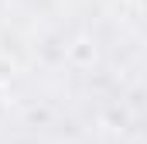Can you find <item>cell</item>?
I'll use <instances>...</instances> for the list:
<instances>
[{
  "mask_svg": "<svg viewBox=\"0 0 147 144\" xmlns=\"http://www.w3.org/2000/svg\"><path fill=\"white\" fill-rule=\"evenodd\" d=\"M7 113V89H3V82H0V117Z\"/></svg>",
  "mask_w": 147,
  "mask_h": 144,
  "instance_id": "2",
  "label": "cell"
},
{
  "mask_svg": "<svg viewBox=\"0 0 147 144\" xmlns=\"http://www.w3.org/2000/svg\"><path fill=\"white\" fill-rule=\"evenodd\" d=\"M69 58H72L75 65H92L96 62V48L89 41H75L72 48H69Z\"/></svg>",
  "mask_w": 147,
  "mask_h": 144,
  "instance_id": "1",
  "label": "cell"
}]
</instances>
